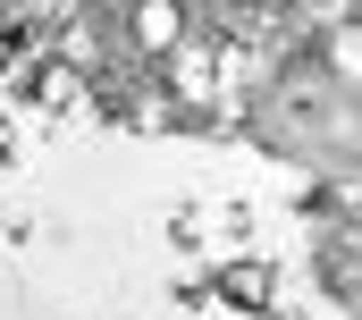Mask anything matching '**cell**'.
<instances>
[{
  "mask_svg": "<svg viewBox=\"0 0 362 320\" xmlns=\"http://www.w3.org/2000/svg\"><path fill=\"white\" fill-rule=\"evenodd\" d=\"M135 42L169 59V51L185 42V8H177V0H135Z\"/></svg>",
  "mask_w": 362,
  "mask_h": 320,
  "instance_id": "cell-1",
  "label": "cell"
},
{
  "mask_svg": "<svg viewBox=\"0 0 362 320\" xmlns=\"http://www.w3.org/2000/svg\"><path fill=\"white\" fill-rule=\"evenodd\" d=\"M262 295H270V270H219V304H236V312H262Z\"/></svg>",
  "mask_w": 362,
  "mask_h": 320,
  "instance_id": "cell-2",
  "label": "cell"
},
{
  "mask_svg": "<svg viewBox=\"0 0 362 320\" xmlns=\"http://www.w3.org/2000/svg\"><path fill=\"white\" fill-rule=\"evenodd\" d=\"M0 51H8V0H0Z\"/></svg>",
  "mask_w": 362,
  "mask_h": 320,
  "instance_id": "cell-3",
  "label": "cell"
}]
</instances>
